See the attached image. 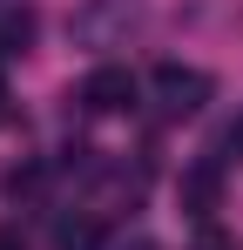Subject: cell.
<instances>
[{
  "label": "cell",
  "instance_id": "11",
  "mask_svg": "<svg viewBox=\"0 0 243 250\" xmlns=\"http://www.w3.org/2000/svg\"><path fill=\"white\" fill-rule=\"evenodd\" d=\"M122 250H162V244H149V237H135V244H122Z\"/></svg>",
  "mask_w": 243,
  "mask_h": 250
},
{
  "label": "cell",
  "instance_id": "8",
  "mask_svg": "<svg viewBox=\"0 0 243 250\" xmlns=\"http://www.w3.org/2000/svg\"><path fill=\"white\" fill-rule=\"evenodd\" d=\"M189 250H237V237H230V230H216V223H202Z\"/></svg>",
  "mask_w": 243,
  "mask_h": 250
},
{
  "label": "cell",
  "instance_id": "9",
  "mask_svg": "<svg viewBox=\"0 0 243 250\" xmlns=\"http://www.w3.org/2000/svg\"><path fill=\"white\" fill-rule=\"evenodd\" d=\"M223 156H237V163H243V115L223 128Z\"/></svg>",
  "mask_w": 243,
  "mask_h": 250
},
{
  "label": "cell",
  "instance_id": "12",
  "mask_svg": "<svg viewBox=\"0 0 243 250\" xmlns=\"http://www.w3.org/2000/svg\"><path fill=\"white\" fill-rule=\"evenodd\" d=\"M0 122H7V82H0Z\"/></svg>",
  "mask_w": 243,
  "mask_h": 250
},
{
  "label": "cell",
  "instance_id": "4",
  "mask_svg": "<svg viewBox=\"0 0 243 250\" xmlns=\"http://www.w3.org/2000/svg\"><path fill=\"white\" fill-rule=\"evenodd\" d=\"M176 203H182V216L209 223V216L223 209V163H189L182 183H176Z\"/></svg>",
  "mask_w": 243,
  "mask_h": 250
},
{
  "label": "cell",
  "instance_id": "5",
  "mask_svg": "<svg viewBox=\"0 0 243 250\" xmlns=\"http://www.w3.org/2000/svg\"><path fill=\"white\" fill-rule=\"evenodd\" d=\"M95 244H101V223H95L88 209H81V216H61V223H54V250H95Z\"/></svg>",
  "mask_w": 243,
  "mask_h": 250
},
{
  "label": "cell",
  "instance_id": "10",
  "mask_svg": "<svg viewBox=\"0 0 243 250\" xmlns=\"http://www.w3.org/2000/svg\"><path fill=\"white\" fill-rule=\"evenodd\" d=\"M0 250H27V237H20V230L7 223V230H0Z\"/></svg>",
  "mask_w": 243,
  "mask_h": 250
},
{
  "label": "cell",
  "instance_id": "7",
  "mask_svg": "<svg viewBox=\"0 0 243 250\" xmlns=\"http://www.w3.org/2000/svg\"><path fill=\"white\" fill-rule=\"evenodd\" d=\"M40 183H47V169L40 163H20V169H7V196H14V203H27V196H34Z\"/></svg>",
  "mask_w": 243,
  "mask_h": 250
},
{
  "label": "cell",
  "instance_id": "3",
  "mask_svg": "<svg viewBox=\"0 0 243 250\" xmlns=\"http://www.w3.org/2000/svg\"><path fill=\"white\" fill-rule=\"evenodd\" d=\"M75 102L88 108V115H128V108H135V75L108 61V68H95V75L81 82V95H75Z\"/></svg>",
  "mask_w": 243,
  "mask_h": 250
},
{
  "label": "cell",
  "instance_id": "6",
  "mask_svg": "<svg viewBox=\"0 0 243 250\" xmlns=\"http://www.w3.org/2000/svg\"><path fill=\"white\" fill-rule=\"evenodd\" d=\"M34 41V7H7L0 14V54H27Z\"/></svg>",
  "mask_w": 243,
  "mask_h": 250
},
{
  "label": "cell",
  "instance_id": "2",
  "mask_svg": "<svg viewBox=\"0 0 243 250\" xmlns=\"http://www.w3.org/2000/svg\"><path fill=\"white\" fill-rule=\"evenodd\" d=\"M68 34L81 47H122L135 34V0H88V7H75Z\"/></svg>",
  "mask_w": 243,
  "mask_h": 250
},
{
  "label": "cell",
  "instance_id": "1",
  "mask_svg": "<svg viewBox=\"0 0 243 250\" xmlns=\"http://www.w3.org/2000/svg\"><path fill=\"white\" fill-rule=\"evenodd\" d=\"M149 88H156V108L169 115V122L202 115V108H209V95H216V82H209L202 68H182V61H162L156 75H149Z\"/></svg>",
  "mask_w": 243,
  "mask_h": 250
}]
</instances>
